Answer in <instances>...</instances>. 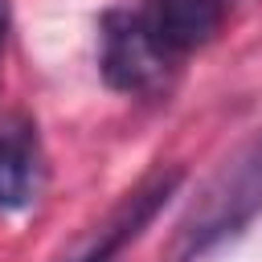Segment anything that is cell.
Here are the masks:
<instances>
[{
  "instance_id": "277c9868",
  "label": "cell",
  "mask_w": 262,
  "mask_h": 262,
  "mask_svg": "<svg viewBox=\"0 0 262 262\" xmlns=\"http://www.w3.org/2000/svg\"><path fill=\"white\" fill-rule=\"evenodd\" d=\"M41 176V139L37 123L20 111L0 119V209L16 213L33 201Z\"/></svg>"
},
{
  "instance_id": "6da1fadb",
  "label": "cell",
  "mask_w": 262,
  "mask_h": 262,
  "mask_svg": "<svg viewBox=\"0 0 262 262\" xmlns=\"http://www.w3.org/2000/svg\"><path fill=\"white\" fill-rule=\"evenodd\" d=\"M262 213V131L246 135L196 188L172 229L164 262H201Z\"/></svg>"
},
{
  "instance_id": "8992f818",
  "label": "cell",
  "mask_w": 262,
  "mask_h": 262,
  "mask_svg": "<svg viewBox=\"0 0 262 262\" xmlns=\"http://www.w3.org/2000/svg\"><path fill=\"white\" fill-rule=\"evenodd\" d=\"M4 37H8V0H0V53H4Z\"/></svg>"
},
{
  "instance_id": "7a4b0ae2",
  "label": "cell",
  "mask_w": 262,
  "mask_h": 262,
  "mask_svg": "<svg viewBox=\"0 0 262 262\" xmlns=\"http://www.w3.org/2000/svg\"><path fill=\"white\" fill-rule=\"evenodd\" d=\"M176 53L156 37L151 20L131 8L102 12L98 25V70L119 94H160L176 70Z\"/></svg>"
},
{
  "instance_id": "3957f363",
  "label": "cell",
  "mask_w": 262,
  "mask_h": 262,
  "mask_svg": "<svg viewBox=\"0 0 262 262\" xmlns=\"http://www.w3.org/2000/svg\"><path fill=\"white\" fill-rule=\"evenodd\" d=\"M180 180H184L180 168H160V172H151L139 188H131V192L123 196V205L102 221L98 237H94L78 258H70V262H115V258L156 221V213L176 196Z\"/></svg>"
},
{
  "instance_id": "5b68a950",
  "label": "cell",
  "mask_w": 262,
  "mask_h": 262,
  "mask_svg": "<svg viewBox=\"0 0 262 262\" xmlns=\"http://www.w3.org/2000/svg\"><path fill=\"white\" fill-rule=\"evenodd\" d=\"M156 29V37L176 53H192L201 45H209L221 33V0H147L143 12Z\"/></svg>"
}]
</instances>
